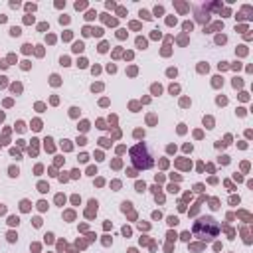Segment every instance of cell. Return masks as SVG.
Here are the masks:
<instances>
[{
	"mask_svg": "<svg viewBox=\"0 0 253 253\" xmlns=\"http://www.w3.org/2000/svg\"><path fill=\"white\" fill-rule=\"evenodd\" d=\"M130 160L136 168H152L154 164V154H152V148L146 144V142H138L136 146L130 148Z\"/></svg>",
	"mask_w": 253,
	"mask_h": 253,
	"instance_id": "6da1fadb",
	"label": "cell"
},
{
	"mask_svg": "<svg viewBox=\"0 0 253 253\" xmlns=\"http://www.w3.org/2000/svg\"><path fill=\"white\" fill-rule=\"evenodd\" d=\"M217 231H219V227H217L215 219H211V217H202L194 225V233L202 239H211V237L217 235Z\"/></svg>",
	"mask_w": 253,
	"mask_h": 253,
	"instance_id": "7a4b0ae2",
	"label": "cell"
}]
</instances>
